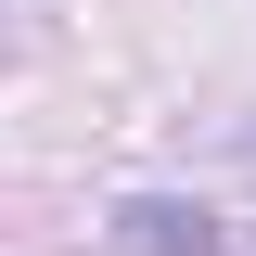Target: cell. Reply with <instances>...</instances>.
Returning a JSON list of instances; mask_svg holds the SVG:
<instances>
[{"label":"cell","mask_w":256,"mask_h":256,"mask_svg":"<svg viewBox=\"0 0 256 256\" xmlns=\"http://www.w3.org/2000/svg\"><path fill=\"white\" fill-rule=\"evenodd\" d=\"M116 244L128 256H218V218L180 192H141V205H116Z\"/></svg>","instance_id":"cell-1"}]
</instances>
